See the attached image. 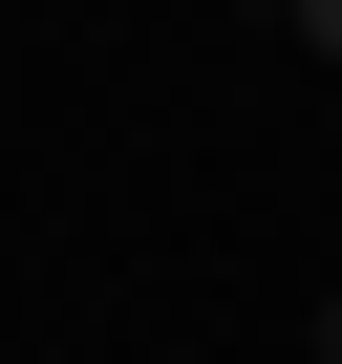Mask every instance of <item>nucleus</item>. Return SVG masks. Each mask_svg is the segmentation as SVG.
Listing matches in <instances>:
<instances>
[{
  "label": "nucleus",
  "instance_id": "1",
  "mask_svg": "<svg viewBox=\"0 0 342 364\" xmlns=\"http://www.w3.org/2000/svg\"><path fill=\"white\" fill-rule=\"evenodd\" d=\"M299 65H342V0H299Z\"/></svg>",
  "mask_w": 342,
  "mask_h": 364
},
{
  "label": "nucleus",
  "instance_id": "2",
  "mask_svg": "<svg viewBox=\"0 0 342 364\" xmlns=\"http://www.w3.org/2000/svg\"><path fill=\"white\" fill-rule=\"evenodd\" d=\"M321 364H342V300H321Z\"/></svg>",
  "mask_w": 342,
  "mask_h": 364
}]
</instances>
